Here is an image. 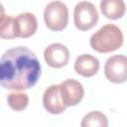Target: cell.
<instances>
[{"mask_svg": "<svg viewBox=\"0 0 127 127\" xmlns=\"http://www.w3.org/2000/svg\"><path fill=\"white\" fill-rule=\"evenodd\" d=\"M44 59L48 65L54 68H61L69 61L68 49L60 43H54L48 46L44 51Z\"/></svg>", "mask_w": 127, "mask_h": 127, "instance_id": "7", "label": "cell"}, {"mask_svg": "<svg viewBox=\"0 0 127 127\" xmlns=\"http://www.w3.org/2000/svg\"><path fill=\"white\" fill-rule=\"evenodd\" d=\"M59 87L62 101L66 107L78 104L84 95L82 84L75 79H65L59 84Z\"/></svg>", "mask_w": 127, "mask_h": 127, "instance_id": "6", "label": "cell"}, {"mask_svg": "<svg viewBox=\"0 0 127 127\" xmlns=\"http://www.w3.org/2000/svg\"><path fill=\"white\" fill-rule=\"evenodd\" d=\"M80 127H108V119L100 111H91L84 115Z\"/></svg>", "mask_w": 127, "mask_h": 127, "instance_id": "12", "label": "cell"}, {"mask_svg": "<svg viewBox=\"0 0 127 127\" xmlns=\"http://www.w3.org/2000/svg\"><path fill=\"white\" fill-rule=\"evenodd\" d=\"M98 11L91 2L81 1L74 7L73 22L80 31H87L93 28L98 21Z\"/></svg>", "mask_w": 127, "mask_h": 127, "instance_id": "4", "label": "cell"}, {"mask_svg": "<svg viewBox=\"0 0 127 127\" xmlns=\"http://www.w3.org/2000/svg\"><path fill=\"white\" fill-rule=\"evenodd\" d=\"M46 26L52 31H62L68 23V10L66 5L61 1L50 2L44 11Z\"/></svg>", "mask_w": 127, "mask_h": 127, "instance_id": "3", "label": "cell"}, {"mask_svg": "<svg viewBox=\"0 0 127 127\" xmlns=\"http://www.w3.org/2000/svg\"><path fill=\"white\" fill-rule=\"evenodd\" d=\"M90 47L101 54L111 53L123 45L122 31L114 24H106L90 37Z\"/></svg>", "mask_w": 127, "mask_h": 127, "instance_id": "2", "label": "cell"}, {"mask_svg": "<svg viewBox=\"0 0 127 127\" xmlns=\"http://www.w3.org/2000/svg\"><path fill=\"white\" fill-rule=\"evenodd\" d=\"M43 104L45 109L52 114H60L66 109V106L63 103L59 84L50 85L44 92Z\"/></svg>", "mask_w": 127, "mask_h": 127, "instance_id": "9", "label": "cell"}, {"mask_svg": "<svg viewBox=\"0 0 127 127\" xmlns=\"http://www.w3.org/2000/svg\"><path fill=\"white\" fill-rule=\"evenodd\" d=\"M41 75V64L27 47L7 50L0 58V85L10 90H26L33 87Z\"/></svg>", "mask_w": 127, "mask_h": 127, "instance_id": "1", "label": "cell"}, {"mask_svg": "<svg viewBox=\"0 0 127 127\" xmlns=\"http://www.w3.org/2000/svg\"><path fill=\"white\" fill-rule=\"evenodd\" d=\"M8 105L15 111L24 110L29 103V96L23 92H11L7 96Z\"/></svg>", "mask_w": 127, "mask_h": 127, "instance_id": "13", "label": "cell"}, {"mask_svg": "<svg viewBox=\"0 0 127 127\" xmlns=\"http://www.w3.org/2000/svg\"><path fill=\"white\" fill-rule=\"evenodd\" d=\"M106 78L113 83H122L127 79V59L123 55L110 57L104 65Z\"/></svg>", "mask_w": 127, "mask_h": 127, "instance_id": "5", "label": "cell"}, {"mask_svg": "<svg viewBox=\"0 0 127 127\" xmlns=\"http://www.w3.org/2000/svg\"><path fill=\"white\" fill-rule=\"evenodd\" d=\"M0 38L6 40L16 38L14 17L7 15H3L2 17H0Z\"/></svg>", "mask_w": 127, "mask_h": 127, "instance_id": "14", "label": "cell"}, {"mask_svg": "<svg viewBox=\"0 0 127 127\" xmlns=\"http://www.w3.org/2000/svg\"><path fill=\"white\" fill-rule=\"evenodd\" d=\"M100 10L106 18L116 20L124 16L126 6L123 0H102L100 2Z\"/></svg>", "mask_w": 127, "mask_h": 127, "instance_id": "11", "label": "cell"}, {"mask_svg": "<svg viewBox=\"0 0 127 127\" xmlns=\"http://www.w3.org/2000/svg\"><path fill=\"white\" fill-rule=\"evenodd\" d=\"M3 15H5V10H4L3 5L0 3V17H2Z\"/></svg>", "mask_w": 127, "mask_h": 127, "instance_id": "15", "label": "cell"}, {"mask_svg": "<svg viewBox=\"0 0 127 127\" xmlns=\"http://www.w3.org/2000/svg\"><path fill=\"white\" fill-rule=\"evenodd\" d=\"M99 69V61L97 58L83 54L76 58L74 63V70L84 77H91L97 73Z\"/></svg>", "mask_w": 127, "mask_h": 127, "instance_id": "10", "label": "cell"}, {"mask_svg": "<svg viewBox=\"0 0 127 127\" xmlns=\"http://www.w3.org/2000/svg\"><path fill=\"white\" fill-rule=\"evenodd\" d=\"M14 24L16 38H30L36 33L38 28L37 18L30 12L21 13L14 17Z\"/></svg>", "mask_w": 127, "mask_h": 127, "instance_id": "8", "label": "cell"}]
</instances>
